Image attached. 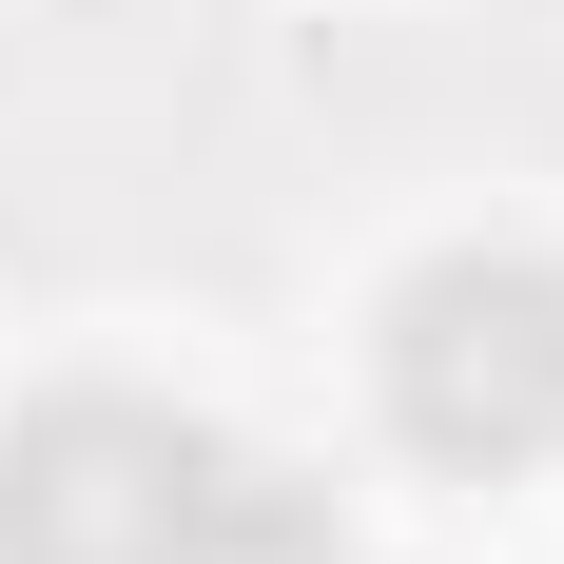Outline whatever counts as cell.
Masks as SVG:
<instances>
[{"label": "cell", "mask_w": 564, "mask_h": 564, "mask_svg": "<svg viewBox=\"0 0 564 564\" xmlns=\"http://www.w3.org/2000/svg\"><path fill=\"white\" fill-rule=\"evenodd\" d=\"M332 507L253 429L156 390H40L0 409V564H312Z\"/></svg>", "instance_id": "obj_1"}, {"label": "cell", "mask_w": 564, "mask_h": 564, "mask_svg": "<svg viewBox=\"0 0 564 564\" xmlns=\"http://www.w3.org/2000/svg\"><path fill=\"white\" fill-rule=\"evenodd\" d=\"M370 370H390V429L429 467H545L564 448V253H507V234L429 253L390 292Z\"/></svg>", "instance_id": "obj_2"}]
</instances>
